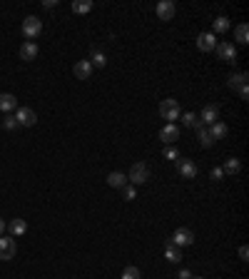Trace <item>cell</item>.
I'll use <instances>...</instances> for the list:
<instances>
[{
    "label": "cell",
    "mask_w": 249,
    "mask_h": 279,
    "mask_svg": "<svg viewBox=\"0 0 249 279\" xmlns=\"http://www.w3.org/2000/svg\"><path fill=\"white\" fill-rule=\"evenodd\" d=\"M179 115H182V110H179V102L174 97H167V100L160 102V117L162 120L174 122V120H179Z\"/></svg>",
    "instance_id": "6da1fadb"
},
{
    "label": "cell",
    "mask_w": 249,
    "mask_h": 279,
    "mask_svg": "<svg viewBox=\"0 0 249 279\" xmlns=\"http://www.w3.org/2000/svg\"><path fill=\"white\" fill-rule=\"evenodd\" d=\"M147 180H150V167L145 162H135L127 175V182H132V187H137V185H145Z\"/></svg>",
    "instance_id": "7a4b0ae2"
},
{
    "label": "cell",
    "mask_w": 249,
    "mask_h": 279,
    "mask_svg": "<svg viewBox=\"0 0 249 279\" xmlns=\"http://www.w3.org/2000/svg\"><path fill=\"white\" fill-rule=\"evenodd\" d=\"M23 33H25V38H30V40L35 43V38L43 33V20L35 18V15H28V18L23 20Z\"/></svg>",
    "instance_id": "3957f363"
},
{
    "label": "cell",
    "mask_w": 249,
    "mask_h": 279,
    "mask_svg": "<svg viewBox=\"0 0 249 279\" xmlns=\"http://www.w3.org/2000/svg\"><path fill=\"white\" fill-rule=\"evenodd\" d=\"M15 252H18L15 237H0V259L10 262V259H15Z\"/></svg>",
    "instance_id": "277c9868"
},
{
    "label": "cell",
    "mask_w": 249,
    "mask_h": 279,
    "mask_svg": "<svg viewBox=\"0 0 249 279\" xmlns=\"http://www.w3.org/2000/svg\"><path fill=\"white\" fill-rule=\"evenodd\" d=\"M217 58L222 60V63H237V48L232 45V43H217Z\"/></svg>",
    "instance_id": "5b68a950"
},
{
    "label": "cell",
    "mask_w": 249,
    "mask_h": 279,
    "mask_svg": "<svg viewBox=\"0 0 249 279\" xmlns=\"http://www.w3.org/2000/svg\"><path fill=\"white\" fill-rule=\"evenodd\" d=\"M172 244H177L179 249H182V247H189V244H194V232H192V229H187V227H179V229H174V234H172Z\"/></svg>",
    "instance_id": "8992f818"
},
{
    "label": "cell",
    "mask_w": 249,
    "mask_h": 279,
    "mask_svg": "<svg viewBox=\"0 0 249 279\" xmlns=\"http://www.w3.org/2000/svg\"><path fill=\"white\" fill-rule=\"evenodd\" d=\"M197 117H199V122H202L204 127H209V125H214V122L219 120V107H217L214 102H212V105H204L202 112H199Z\"/></svg>",
    "instance_id": "52a82bcc"
},
{
    "label": "cell",
    "mask_w": 249,
    "mask_h": 279,
    "mask_svg": "<svg viewBox=\"0 0 249 279\" xmlns=\"http://www.w3.org/2000/svg\"><path fill=\"white\" fill-rule=\"evenodd\" d=\"M15 120H18V125H20V127H33V125L38 122V115H35V110H33V107H18Z\"/></svg>",
    "instance_id": "ba28073f"
},
{
    "label": "cell",
    "mask_w": 249,
    "mask_h": 279,
    "mask_svg": "<svg viewBox=\"0 0 249 279\" xmlns=\"http://www.w3.org/2000/svg\"><path fill=\"white\" fill-rule=\"evenodd\" d=\"M174 3H172V0H160V3L155 5V13H157V18L160 20H172L174 18Z\"/></svg>",
    "instance_id": "9c48e42d"
},
{
    "label": "cell",
    "mask_w": 249,
    "mask_h": 279,
    "mask_svg": "<svg viewBox=\"0 0 249 279\" xmlns=\"http://www.w3.org/2000/svg\"><path fill=\"white\" fill-rule=\"evenodd\" d=\"M194 43H197V50H199V53H212V50L217 48V40H214L212 33H199Z\"/></svg>",
    "instance_id": "30bf717a"
},
{
    "label": "cell",
    "mask_w": 249,
    "mask_h": 279,
    "mask_svg": "<svg viewBox=\"0 0 249 279\" xmlns=\"http://www.w3.org/2000/svg\"><path fill=\"white\" fill-rule=\"evenodd\" d=\"M160 140L165 145H174V140H179V127L174 122H167L162 130H160Z\"/></svg>",
    "instance_id": "8fae6325"
},
{
    "label": "cell",
    "mask_w": 249,
    "mask_h": 279,
    "mask_svg": "<svg viewBox=\"0 0 249 279\" xmlns=\"http://www.w3.org/2000/svg\"><path fill=\"white\" fill-rule=\"evenodd\" d=\"M38 53H40V48H38V43H33V40H25V43L20 45V60H25V63L35 60Z\"/></svg>",
    "instance_id": "7c38bea8"
},
{
    "label": "cell",
    "mask_w": 249,
    "mask_h": 279,
    "mask_svg": "<svg viewBox=\"0 0 249 279\" xmlns=\"http://www.w3.org/2000/svg\"><path fill=\"white\" fill-rule=\"evenodd\" d=\"M177 170H179V175L187 177V180H194V177H197V165H194V160H177Z\"/></svg>",
    "instance_id": "4fadbf2b"
},
{
    "label": "cell",
    "mask_w": 249,
    "mask_h": 279,
    "mask_svg": "<svg viewBox=\"0 0 249 279\" xmlns=\"http://www.w3.org/2000/svg\"><path fill=\"white\" fill-rule=\"evenodd\" d=\"M73 73H75L78 80H90V75H92V65H90V60H78L75 68H73Z\"/></svg>",
    "instance_id": "5bb4252c"
},
{
    "label": "cell",
    "mask_w": 249,
    "mask_h": 279,
    "mask_svg": "<svg viewBox=\"0 0 249 279\" xmlns=\"http://www.w3.org/2000/svg\"><path fill=\"white\" fill-rule=\"evenodd\" d=\"M18 110V97L13 93H0V112Z\"/></svg>",
    "instance_id": "9a60e30c"
},
{
    "label": "cell",
    "mask_w": 249,
    "mask_h": 279,
    "mask_svg": "<svg viewBox=\"0 0 249 279\" xmlns=\"http://www.w3.org/2000/svg\"><path fill=\"white\" fill-rule=\"evenodd\" d=\"M207 130H209V137H212L214 142H217V140H224V137H227V132H229V127H227L224 122H219V120H217L214 125H209Z\"/></svg>",
    "instance_id": "2e32d148"
},
{
    "label": "cell",
    "mask_w": 249,
    "mask_h": 279,
    "mask_svg": "<svg viewBox=\"0 0 249 279\" xmlns=\"http://www.w3.org/2000/svg\"><path fill=\"white\" fill-rule=\"evenodd\" d=\"M5 229H10V234H13V237H20V234H25V232H28V222H25V219H13V222H8V224H5Z\"/></svg>",
    "instance_id": "e0dca14e"
},
{
    "label": "cell",
    "mask_w": 249,
    "mask_h": 279,
    "mask_svg": "<svg viewBox=\"0 0 249 279\" xmlns=\"http://www.w3.org/2000/svg\"><path fill=\"white\" fill-rule=\"evenodd\" d=\"M165 259H167V262H174V264L182 259V252H179V247H177V244H172V239H169V242H167V247H165Z\"/></svg>",
    "instance_id": "ac0fdd59"
},
{
    "label": "cell",
    "mask_w": 249,
    "mask_h": 279,
    "mask_svg": "<svg viewBox=\"0 0 249 279\" xmlns=\"http://www.w3.org/2000/svg\"><path fill=\"white\" fill-rule=\"evenodd\" d=\"M90 65H92V68H105V65H107V55H105L102 50L92 48V53H90Z\"/></svg>",
    "instance_id": "d6986e66"
},
{
    "label": "cell",
    "mask_w": 249,
    "mask_h": 279,
    "mask_svg": "<svg viewBox=\"0 0 249 279\" xmlns=\"http://www.w3.org/2000/svg\"><path fill=\"white\" fill-rule=\"evenodd\" d=\"M73 13H78V15H85V13H90L92 10V0H73Z\"/></svg>",
    "instance_id": "ffe728a7"
},
{
    "label": "cell",
    "mask_w": 249,
    "mask_h": 279,
    "mask_svg": "<svg viewBox=\"0 0 249 279\" xmlns=\"http://www.w3.org/2000/svg\"><path fill=\"white\" fill-rule=\"evenodd\" d=\"M234 38H237L239 45H247V43H249V28H247V23H239V25L234 28Z\"/></svg>",
    "instance_id": "44dd1931"
},
{
    "label": "cell",
    "mask_w": 249,
    "mask_h": 279,
    "mask_svg": "<svg viewBox=\"0 0 249 279\" xmlns=\"http://www.w3.org/2000/svg\"><path fill=\"white\" fill-rule=\"evenodd\" d=\"M227 85H229V90H239L242 85H247V73H234V75H229Z\"/></svg>",
    "instance_id": "7402d4cb"
},
{
    "label": "cell",
    "mask_w": 249,
    "mask_h": 279,
    "mask_svg": "<svg viewBox=\"0 0 249 279\" xmlns=\"http://www.w3.org/2000/svg\"><path fill=\"white\" fill-rule=\"evenodd\" d=\"M179 117H182V125L189 127V130H199V127H202V122H199V117H197L194 112H184V115H179Z\"/></svg>",
    "instance_id": "603a6c76"
},
{
    "label": "cell",
    "mask_w": 249,
    "mask_h": 279,
    "mask_svg": "<svg viewBox=\"0 0 249 279\" xmlns=\"http://www.w3.org/2000/svg\"><path fill=\"white\" fill-rule=\"evenodd\" d=\"M229 28H232L229 18H227V15H219V18H214V30H212V35H214V33H219V35H222V33H227Z\"/></svg>",
    "instance_id": "cb8c5ba5"
},
{
    "label": "cell",
    "mask_w": 249,
    "mask_h": 279,
    "mask_svg": "<svg viewBox=\"0 0 249 279\" xmlns=\"http://www.w3.org/2000/svg\"><path fill=\"white\" fill-rule=\"evenodd\" d=\"M107 185H110V187H125V185H127V175H122V172H110V175H107Z\"/></svg>",
    "instance_id": "d4e9b609"
},
{
    "label": "cell",
    "mask_w": 249,
    "mask_h": 279,
    "mask_svg": "<svg viewBox=\"0 0 249 279\" xmlns=\"http://www.w3.org/2000/svg\"><path fill=\"white\" fill-rule=\"evenodd\" d=\"M239 167H242V162H239L237 157H229V160L224 162L222 172H224V175H237V172H239Z\"/></svg>",
    "instance_id": "484cf974"
},
{
    "label": "cell",
    "mask_w": 249,
    "mask_h": 279,
    "mask_svg": "<svg viewBox=\"0 0 249 279\" xmlns=\"http://www.w3.org/2000/svg\"><path fill=\"white\" fill-rule=\"evenodd\" d=\"M197 137H199V145H202V147H212V145H214V140L209 137V130H207L204 125L197 130Z\"/></svg>",
    "instance_id": "4316f807"
},
{
    "label": "cell",
    "mask_w": 249,
    "mask_h": 279,
    "mask_svg": "<svg viewBox=\"0 0 249 279\" xmlns=\"http://www.w3.org/2000/svg\"><path fill=\"white\" fill-rule=\"evenodd\" d=\"M142 274H140V269L137 267H125V272H122V279H140Z\"/></svg>",
    "instance_id": "83f0119b"
},
{
    "label": "cell",
    "mask_w": 249,
    "mask_h": 279,
    "mask_svg": "<svg viewBox=\"0 0 249 279\" xmlns=\"http://www.w3.org/2000/svg\"><path fill=\"white\" fill-rule=\"evenodd\" d=\"M3 127H5V130H15V127H20V125H18V120H15L13 115H5V117H3Z\"/></svg>",
    "instance_id": "f1b7e54d"
},
{
    "label": "cell",
    "mask_w": 249,
    "mask_h": 279,
    "mask_svg": "<svg viewBox=\"0 0 249 279\" xmlns=\"http://www.w3.org/2000/svg\"><path fill=\"white\" fill-rule=\"evenodd\" d=\"M122 194H125V199H127V202H132V199H137V189H135L132 185H130V187L125 185V187H122Z\"/></svg>",
    "instance_id": "f546056e"
},
{
    "label": "cell",
    "mask_w": 249,
    "mask_h": 279,
    "mask_svg": "<svg viewBox=\"0 0 249 279\" xmlns=\"http://www.w3.org/2000/svg\"><path fill=\"white\" fill-rule=\"evenodd\" d=\"M165 157H167V160H172V162H174V160H179V152H177V147H172V145H169V147L165 150Z\"/></svg>",
    "instance_id": "4dcf8cb0"
},
{
    "label": "cell",
    "mask_w": 249,
    "mask_h": 279,
    "mask_svg": "<svg viewBox=\"0 0 249 279\" xmlns=\"http://www.w3.org/2000/svg\"><path fill=\"white\" fill-rule=\"evenodd\" d=\"M209 177H212V180H214V182H219V180H222V177H224V172H222V167H214V170H212V172H209Z\"/></svg>",
    "instance_id": "1f68e13d"
},
{
    "label": "cell",
    "mask_w": 249,
    "mask_h": 279,
    "mask_svg": "<svg viewBox=\"0 0 249 279\" xmlns=\"http://www.w3.org/2000/svg\"><path fill=\"white\" fill-rule=\"evenodd\" d=\"M237 95H239L242 100H247V97H249V85H242V88L237 90Z\"/></svg>",
    "instance_id": "d6a6232c"
},
{
    "label": "cell",
    "mask_w": 249,
    "mask_h": 279,
    "mask_svg": "<svg viewBox=\"0 0 249 279\" xmlns=\"http://www.w3.org/2000/svg\"><path fill=\"white\" fill-rule=\"evenodd\" d=\"M43 8H45V10H53V8H58V0H45V3H43Z\"/></svg>",
    "instance_id": "836d02e7"
},
{
    "label": "cell",
    "mask_w": 249,
    "mask_h": 279,
    "mask_svg": "<svg viewBox=\"0 0 249 279\" xmlns=\"http://www.w3.org/2000/svg\"><path fill=\"white\" fill-rule=\"evenodd\" d=\"M247 257H249V249H247V247H239V259L247 262Z\"/></svg>",
    "instance_id": "e575fe53"
},
{
    "label": "cell",
    "mask_w": 249,
    "mask_h": 279,
    "mask_svg": "<svg viewBox=\"0 0 249 279\" xmlns=\"http://www.w3.org/2000/svg\"><path fill=\"white\" fill-rule=\"evenodd\" d=\"M177 279H192V274H189V269H182V272L177 274Z\"/></svg>",
    "instance_id": "d590c367"
},
{
    "label": "cell",
    "mask_w": 249,
    "mask_h": 279,
    "mask_svg": "<svg viewBox=\"0 0 249 279\" xmlns=\"http://www.w3.org/2000/svg\"><path fill=\"white\" fill-rule=\"evenodd\" d=\"M3 232H5V222H3V219H0V234H3Z\"/></svg>",
    "instance_id": "8d00e7d4"
},
{
    "label": "cell",
    "mask_w": 249,
    "mask_h": 279,
    "mask_svg": "<svg viewBox=\"0 0 249 279\" xmlns=\"http://www.w3.org/2000/svg\"><path fill=\"white\" fill-rule=\"evenodd\" d=\"M192 279H204V277H192Z\"/></svg>",
    "instance_id": "74e56055"
}]
</instances>
